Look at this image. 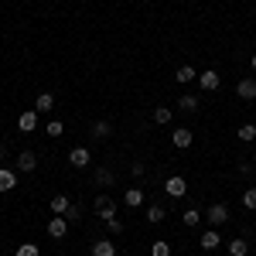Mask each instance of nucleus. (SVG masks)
<instances>
[{"instance_id": "1", "label": "nucleus", "mask_w": 256, "mask_h": 256, "mask_svg": "<svg viewBox=\"0 0 256 256\" xmlns=\"http://www.w3.org/2000/svg\"><path fill=\"white\" fill-rule=\"evenodd\" d=\"M92 212H96V216L106 222V218L116 216V202H113L110 195H96V198H92Z\"/></svg>"}, {"instance_id": "2", "label": "nucleus", "mask_w": 256, "mask_h": 256, "mask_svg": "<svg viewBox=\"0 0 256 256\" xmlns=\"http://www.w3.org/2000/svg\"><path fill=\"white\" fill-rule=\"evenodd\" d=\"M164 192H168L171 198H184V192H188V181H184L181 174L168 178V181H164Z\"/></svg>"}, {"instance_id": "3", "label": "nucleus", "mask_w": 256, "mask_h": 256, "mask_svg": "<svg viewBox=\"0 0 256 256\" xmlns=\"http://www.w3.org/2000/svg\"><path fill=\"white\" fill-rule=\"evenodd\" d=\"M205 216H208V222H212V226H226V222H229V205H222V202H216V205H212V208H208V212H205Z\"/></svg>"}, {"instance_id": "4", "label": "nucleus", "mask_w": 256, "mask_h": 256, "mask_svg": "<svg viewBox=\"0 0 256 256\" xmlns=\"http://www.w3.org/2000/svg\"><path fill=\"white\" fill-rule=\"evenodd\" d=\"M18 130H20V134H34V130H38V110L20 113V116H18Z\"/></svg>"}, {"instance_id": "5", "label": "nucleus", "mask_w": 256, "mask_h": 256, "mask_svg": "<svg viewBox=\"0 0 256 256\" xmlns=\"http://www.w3.org/2000/svg\"><path fill=\"white\" fill-rule=\"evenodd\" d=\"M236 92H239V99H246V102H253V99H256V79H253V76H246V79H239Z\"/></svg>"}, {"instance_id": "6", "label": "nucleus", "mask_w": 256, "mask_h": 256, "mask_svg": "<svg viewBox=\"0 0 256 256\" xmlns=\"http://www.w3.org/2000/svg\"><path fill=\"white\" fill-rule=\"evenodd\" d=\"M65 232H68V218L65 216H55L48 222V236L52 239H65Z\"/></svg>"}, {"instance_id": "7", "label": "nucleus", "mask_w": 256, "mask_h": 256, "mask_svg": "<svg viewBox=\"0 0 256 256\" xmlns=\"http://www.w3.org/2000/svg\"><path fill=\"white\" fill-rule=\"evenodd\" d=\"M18 168L24 171V174H31V171H38V154H34V150H20V158H18Z\"/></svg>"}, {"instance_id": "8", "label": "nucleus", "mask_w": 256, "mask_h": 256, "mask_svg": "<svg viewBox=\"0 0 256 256\" xmlns=\"http://www.w3.org/2000/svg\"><path fill=\"white\" fill-rule=\"evenodd\" d=\"M89 160H92L89 147H72V154H68V164H72V168H86Z\"/></svg>"}, {"instance_id": "9", "label": "nucleus", "mask_w": 256, "mask_h": 256, "mask_svg": "<svg viewBox=\"0 0 256 256\" xmlns=\"http://www.w3.org/2000/svg\"><path fill=\"white\" fill-rule=\"evenodd\" d=\"M198 82H202V89H205V92H216L218 86H222L218 72H212V68H208V72H202V76H198Z\"/></svg>"}, {"instance_id": "10", "label": "nucleus", "mask_w": 256, "mask_h": 256, "mask_svg": "<svg viewBox=\"0 0 256 256\" xmlns=\"http://www.w3.org/2000/svg\"><path fill=\"white\" fill-rule=\"evenodd\" d=\"M92 256H116L113 239H96V242H92Z\"/></svg>"}, {"instance_id": "11", "label": "nucleus", "mask_w": 256, "mask_h": 256, "mask_svg": "<svg viewBox=\"0 0 256 256\" xmlns=\"http://www.w3.org/2000/svg\"><path fill=\"white\" fill-rule=\"evenodd\" d=\"M218 242H222V236H218V229H216V226L202 232V250H216Z\"/></svg>"}, {"instance_id": "12", "label": "nucleus", "mask_w": 256, "mask_h": 256, "mask_svg": "<svg viewBox=\"0 0 256 256\" xmlns=\"http://www.w3.org/2000/svg\"><path fill=\"white\" fill-rule=\"evenodd\" d=\"M14 188H18V174L7 171V168H0V192H14Z\"/></svg>"}, {"instance_id": "13", "label": "nucleus", "mask_w": 256, "mask_h": 256, "mask_svg": "<svg viewBox=\"0 0 256 256\" xmlns=\"http://www.w3.org/2000/svg\"><path fill=\"white\" fill-rule=\"evenodd\" d=\"M195 79H198V72L192 68V65H181V68L174 72V82H181V86H188V82H195Z\"/></svg>"}, {"instance_id": "14", "label": "nucleus", "mask_w": 256, "mask_h": 256, "mask_svg": "<svg viewBox=\"0 0 256 256\" xmlns=\"http://www.w3.org/2000/svg\"><path fill=\"white\" fill-rule=\"evenodd\" d=\"M34 110H38V113H52V110H55V96H52V92H41L38 102H34Z\"/></svg>"}, {"instance_id": "15", "label": "nucleus", "mask_w": 256, "mask_h": 256, "mask_svg": "<svg viewBox=\"0 0 256 256\" xmlns=\"http://www.w3.org/2000/svg\"><path fill=\"white\" fill-rule=\"evenodd\" d=\"M192 130H174V147L178 150H188V147H192Z\"/></svg>"}, {"instance_id": "16", "label": "nucleus", "mask_w": 256, "mask_h": 256, "mask_svg": "<svg viewBox=\"0 0 256 256\" xmlns=\"http://www.w3.org/2000/svg\"><path fill=\"white\" fill-rule=\"evenodd\" d=\"M198 102H202V99L188 92V96H181V99H178V110H184V113H195V110H198Z\"/></svg>"}, {"instance_id": "17", "label": "nucleus", "mask_w": 256, "mask_h": 256, "mask_svg": "<svg viewBox=\"0 0 256 256\" xmlns=\"http://www.w3.org/2000/svg\"><path fill=\"white\" fill-rule=\"evenodd\" d=\"M68 208H72V202H68L65 195H55V198H52V212H55V216H65Z\"/></svg>"}, {"instance_id": "18", "label": "nucleus", "mask_w": 256, "mask_h": 256, "mask_svg": "<svg viewBox=\"0 0 256 256\" xmlns=\"http://www.w3.org/2000/svg\"><path fill=\"white\" fill-rule=\"evenodd\" d=\"M123 202H126L130 208H137V205H144V192H140V188H126V195H123Z\"/></svg>"}, {"instance_id": "19", "label": "nucleus", "mask_w": 256, "mask_h": 256, "mask_svg": "<svg viewBox=\"0 0 256 256\" xmlns=\"http://www.w3.org/2000/svg\"><path fill=\"white\" fill-rule=\"evenodd\" d=\"M89 134H92V137H110V134H113V126H110V123H106V120H96V123H92V130H89Z\"/></svg>"}, {"instance_id": "20", "label": "nucleus", "mask_w": 256, "mask_h": 256, "mask_svg": "<svg viewBox=\"0 0 256 256\" xmlns=\"http://www.w3.org/2000/svg\"><path fill=\"white\" fill-rule=\"evenodd\" d=\"M229 253L232 256H246L250 253V242H246V239H229Z\"/></svg>"}, {"instance_id": "21", "label": "nucleus", "mask_w": 256, "mask_h": 256, "mask_svg": "<svg viewBox=\"0 0 256 256\" xmlns=\"http://www.w3.org/2000/svg\"><path fill=\"white\" fill-rule=\"evenodd\" d=\"M164 216H168V212H164V205H150V208H147V222H154V226L164 222Z\"/></svg>"}, {"instance_id": "22", "label": "nucleus", "mask_w": 256, "mask_h": 256, "mask_svg": "<svg viewBox=\"0 0 256 256\" xmlns=\"http://www.w3.org/2000/svg\"><path fill=\"white\" fill-rule=\"evenodd\" d=\"M113 181H116V178H113V171H110V168H99V171H96V184H102V188H106V184H113Z\"/></svg>"}, {"instance_id": "23", "label": "nucleus", "mask_w": 256, "mask_h": 256, "mask_svg": "<svg viewBox=\"0 0 256 256\" xmlns=\"http://www.w3.org/2000/svg\"><path fill=\"white\" fill-rule=\"evenodd\" d=\"M181 222H184V226H198V222H202V212H198V208H184Z\"/></svg>"}, {"instance_id": "24", "label": "nucleus", "mask_w": 256, "mask_h": 256, "mask_svg": "<svg viewBox=\"0 0 256 256\" xmlns=\"http://www.w3.org/2000/svg\"><path fill=\"white\" fill-rule=\"evenodd\" d=\"M150 256H171V242H164V239H158V242L150 246Z\"/></svg>"}, {"instance_id": "25", "label": "nucleus", "mask_w": 256, "mask_h": 256, "mask_svg": "<svg viewBox=\"0 0 256 256\" xmlns=\"http://www.w3.org/2000/svg\"><path fill=\"white\" fill-rule=\"evenodd\" d=\"M242 205H246L250 212H256V184H253V188H246V192H242Z\"/></svg>"}, {"instance_id": "26", "label": "nucleus", "mask_w": 256, "mask_h": 256, "mask_svg": "<svg viewBox=\"0 0 256 256\" xmlns=\"http://www.w3.org/2000/svg\"><path fill=\"white\" fill-rule=\"evenodd\" d=\"M239 140H256V123H242L239 126Z\"/></svg>"}, {"instance_id": "27", "label": "nucleus", "mask_w": 256, "mask_h": 256, "mask_svg": "<svg viewBox=\"0 0 256 256\" xmlns=\"http://www.w3.org/2000/svg\"><path fill=\"white\" fill-rule=\"evenodd\" d=\"M44 134H48V137H62V134H65V126H62V120H52V123L44 126Z\"/></svg>"}, {"instance_id": "28", "label": "nucleus", "mask_w": 256, "mask_h": 256, "mask_svg": "<svg viewBox=\"0 0 256 256\" xmlns=\"http://www.w3.org/2000/svg\"><path fill=\"white\" fill-rule=\"evenodd\" d=\"M154 123H171V110L168 106H158L154 110Z\"/></svg>"}, {"instance_id": "29", "label": "nucleus", "mask_w": 256, "mask_h": 256, "mask_svg": "<svg viewBox=\"0 0 256 256\" xmlns=\"http://www.w3.org/2000/svg\"><path fill=\"white\" fill-rule=\"evenodd\" d=\"M106 229H110V236H116V232H123V222L113 216V218H106Z\"/></svg>"}, {"instance_id": "30", "label": "nucleus", "mask_w": 256, "mask_h": 256, "mask_svg": "<svg viewBox=\"0 0 256 256\" xmlns=\"http://www.w3.org/2000/svg\"><path fill=\"white\" fill-rule=\"evenodd\" d=\"M18 256H38V246L34 242H24V246H18Z\"/></svg>"}, {"instance_id": "31", "label": "nucleus", "mask_w": 256, "mask_h": 256, "mask_svg": "<svg viewBox=\"0 0 256 256\" xmlns=\"http://www.w3.org/2000/svg\"><path fill=\"white\" fill-rule=\"evenodd\" d=\"M65 218H68V222H79V218H82V208H79V205H72V208L65 212Z\"/></svg>"}, {"instance_id": "32", "label": "nucleus", "mask_w": 256, "mask_h": 256, "mask_svg": "<svg viewBox=\"0 0 256 256\" xmlns=\"http://www.w3.org/2000/svg\"><path fill=\"white\" fill-rule=\"evenodd\" d=\"M130 174H134V178L144 174V164H140V160H134V164H130Z\"/></svg>"}, {"instance_id": "33", "label": "nucleus", "mask_w": 256, "mask_h": 256, "mask_svg": "<svg viewBox=\"0 0 256 256\" xmlns=\"http://www.w3.org/2000/svg\"><path fill=\"white\" fill-rule=\"evenodd\" d=\"M4 154H7V150H4V144H0V158H4Z\"/></svg>"}, {"instance_id": "34", "label": "nucleus", "mask_w": 256, "mask_h": 256, "mask_svg": "<svg viewBox=\"0 0 256 256\" xmlns=\"http://www.w3.org/2000/svg\"><path fill=\"white\" fill-rule=\"evenodd\" d=\"M253 72H256V55H253Z\"/></svg>"}]
</instances>
